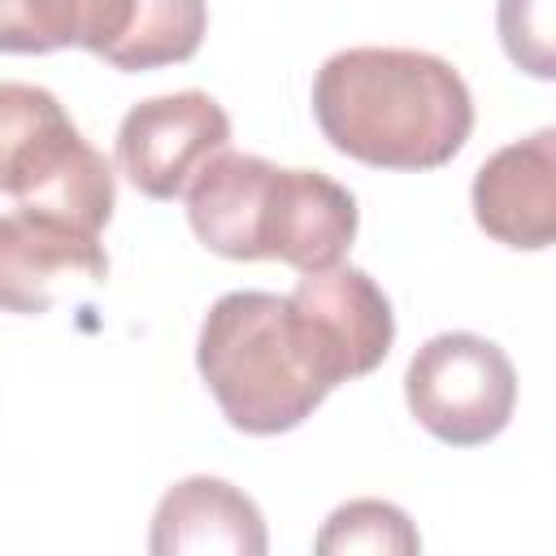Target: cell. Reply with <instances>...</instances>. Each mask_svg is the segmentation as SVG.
Returning <instances> with one entry per match:
<instances>
[{"instance_id": "cell-4", "label": "cell", "mask_w": 556, "mask_h": 556, "mask_svg": "<svg viewBox=\"0 0 556 556\" xmlns=\"http://www.w3.org/2000/svg\"><path fill=\"white\" fill-rule=\"evenodd\" d=\"M404 400L417 426L439 443L478 447L513 421L517 369L500 343L473 330H443L413 352Z\"/></svg>"}, {"instance_id": "cell-13", "label": "cell", "mask_w": 556, "mask_h": 556, "mask_svg": "<svg viewBox=\"0 0 556 556\" xmlns=\"http://www.w3.org/2000/svg\"><path fill=\"white\" fill-rule=\"evenodd\" d=\"M313 547L321 556H343V552H391V556H413L421 552V534L408 521L400 504L387 500H348L339 504L326 526L317 530Z\"/></svg>"}, {"instance_id": "cell-7", "label": "cell", "mask_w": 556, "mask_h": 556, "mask_svg": "<svg viewBox=\"0 0 556 556\" xmlns=\"http://www.w3.org/2000/svg\"><path fill=\"white\" fill-rule=\"evenodd\" d=\"M109 256L100 235H87L48 213L13 208L0 217V308L39 317L61 282H104Z\"/></svg>"}, {"instance_id": "cell-10", "label": "cell", "mask_w": 556, "mask_h": 556, "mask_svg": "<svg viewBox=\"0 0 556 556\" xmlns=\"http://www.w3.org/2000/svg\"><path fill=\"white\" fill-rule=\"evenodd\" d=\"M265 517L226 478H182L174 482L156 513H152V534L148 552L156 556H204V552H226V556H265Z\"/></svg>"}, {"instance_id": "cell-2", "label": "cell", "mask_w": 556, "mask_h": 556, "mask_svg": "<svg viewBox=\"0 0 556 556\" xmlns=\"http://www.w3.org/2000/svg\"><path fill=\"white\" fill-rule=\"evenodd\" d=\"M195 369L222 417L243 434H287L343 382L334 356L274 291H226L200 321Z\"/></svg>"}, {"instance_id": "cell-14", "label": "cell", "mask_w": 556, "mask_h": 556, "mask_svg": "<svg viewBox=\"0 0 556 556\" xmlns=\"http://www.w3.org/2000/svg\"><path fill=\"white\" fill-rule=\"evenodd\" d=\"M87 0H0V52H56L83 43Z\"/></svg>"}, {"instance_id": "cell-5", "label": "cell", "mask_w": 556, "mask_h": 556, "mask_svg": "<svg viewBox=\"0 0 556 556\" xmlns=\"http://www.w3.org/2000/svg\"><path fill=\"white\" fill-rule=\"evenodd\" d=\"M230 148V117L208 91L139 100L117 126V169L148 200H178L191 178Z\"/></svg>"}, {"instance_id": "cell-8", "label": "cell", "mask_w": 556, "mask_h": 556, "mask_svg": "<svg viewBox=\"0 0 556 556\" xmlns=\"http://www.w3.org/2000/svg\"><path fill=\"white\" fill-rule=\"evenodd\" d=\"M361 226L356 195L321 169H274L265 226H261V256L282 261L300 274L330 269L348 256Z\"/></svg>"}, {"instance_id": "cell-1", "label": "cell", "mask_w": 556, "mask_h": 556, "mask_svg": "<svg viewBox=\"0 0 556 556\" xmlns=\"http://www.w3.org/2000/svg\"><path fill=\"white\" fill-rule=\"evenodd\" d=\"M313 117L334 152L374 169H439L473 130L452 61L417 48H348L313 78Z\"/></svg>"}, {"instance_id": "cell-9", "label": "cell", "mask_w": 556, "mask_h": 556, "mask_svg": "<svg viewBox=\"0 0 556 556\" xmlns=\"http://www.w3.org/2000/svg\"><path fill=\"white\" fill-rule=\"evenodd\" d=\"M291 304L308 317L326 352L334 356L343 382L374 374L395 343V313L387 291L356 265H330L304 274L291 291Z\"/></svg>"}, {"instance_id": "cell-3", "label": "cell", "mask_w": 556, "mask_h": 556, "mask_svg": "<svg viewBox=\"0 0 556 556\" xmlns=\"http://www.w3.org/2000/svg\"><path fill=\"white\" fill-rule=\"evenodd\" d=\"M0 195L87 235H100L113 217V165L78 135L48 87L0 83Z\"/></svg>"}, {"instance_id": "cell-6", "label": "cell", "mask_w": 556, "mask_h": 556, "mask_svg": "<svg viewBox=\"0 0 556 556\" xmlns=\"http://www.w3.org/2000/svg\"><path fill=\"white\" fill-rule=\"evenodd\" d=\"M473 222L504 248L543 252L556 239V130L543 126L491 152L473 174Z\"/></svg>"}, {"instance_id": "cell-12", "label": "cell", "mask_w": 556, "mask_h": 556, "mask_svg": "<svg viewBox=\"0 0 556 556\" xmlns=\"http://www.w3.org/2000/svg\"><path fill=\"white\" fill-rule=\"evenodd\" d=\"M274 161L252 152H217L182 191L195 239L226 261H265L261 226L274 182Z\"/></svg>"}, {"instance_id": "cell-15", "label": "cell", "mask_w": 556, "mask_h": 556, "mask_svg": "<svg viewBox=\"0 0 556 556\" xmlns=\"http://www.w3.org/2000/svg\"><path fill=\"white\" fill-rule=\"evenodd\" d=\"M556 0H500L495 26L508 61L530 78H556Z\"/></svg>"}, {"instance_id": "cell-11", "label": "cell", "mask_w": 556, "mask_h": 556, "mask_svg": "<svg viewBox=\"0 0 556 556\" xmlns=\"http://www.w3.org/2000/svg\"><path fill=\"white\" fill-rule=\"evenodd\" d=\"M208 30L204 0H87L83 43L113 70L139 74L191 61Z\"/></svg>"}]
</instances>
